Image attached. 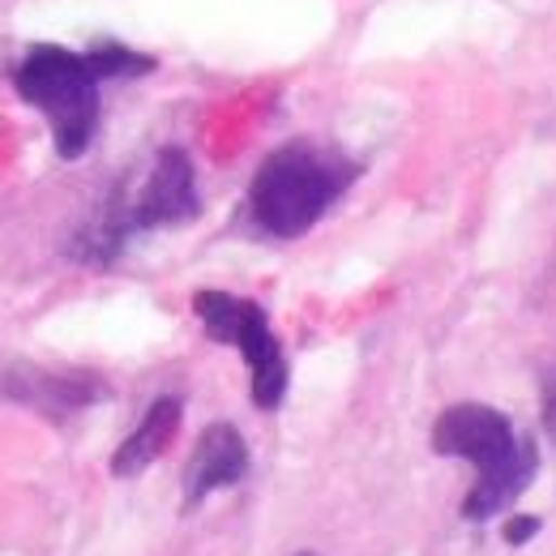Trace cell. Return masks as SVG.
I'll return each instance as SVG.
<instances>
[{"label":"cell","instance_id":"1","mask_svg":"<svg viewBox=\"0 0 556 556\" xmlns=\"http://www.w3.org/2000/svg\"><path fill=\"white\" fill-rule=\"evenodd\" d=\"M432 454L476 463L480 480L463 496V518L488 522L505 514L540 476V445L518 437L505 412L488 403H454L432 424Z\"/></svg>","mask_w":556,"mask_h":556},{"label":"cell","instance_id":"2","mask_svg":"<svg viewBox=\"0 0 556 556\" xmlns=\"http://www.w3.org/2000/svg\"><path fill=\"white\" fill-rule=\"evenodd\" d=\"M359 180V163L334 146L287 141L262 159L249 185V214L275 240H300L313 231L326 210Z\"/></svg>","mask_w":556,"mask_h":556},{"label":"cell","instance_id":"3","mask_svg":"<svg viewBox=\"0 0 556 556\" xmlns=\"http://www.w3.org/2000/svg\"><path fill=\"white\" fill-rule=\"evenodd\" d=\"M13 86L30 108L52 121L61 159H81L90 150L99 129V81L81 52L39 43L22 56Z\"/></svg>","mask_w":556,"mask_h":556},{"label":"cell","instance_id":"4","mask_svg":"<svg viewBox=\"0 0 556 556\" xmlns=\"http://www.w3.org/2000/svg\"><path fill=\"white\" fill-rule=\"evenodd\" d=\"M193 313L206 326V334L223 348H236L253 377V403L262 412H275L287 399V355L278 343L275 326L257 300H240L227 291H198Z\"/></svg>","mask_w":556,"mask_h":556},{"label":"cell","instance_id":"5","mask_svg":"<svg viewBox=\"0 0 556 556\" xmlns=\"http://www.w3.org/2000/svg\"><path fill=\"white\" fill-rule=\"evenodd\" d=\"M129 210V231H154V227H180L202 214L198 180H193V159L180 146H163L138 198L125 202Z\"/></svg>","mask_w":556,"mask_h":556},{"label":"cell","instance_id":"6","mask_svg":"<svg viewBox=\"0 0 556 556\" xmlns=\"http://www.w3.org/2000/svg\"><path fill=\"white\" fill-rule=\"evenodd\" d=\"M249 476V445L236 424H210L198 437L193 458L185 463V509H198L210 492L240 484Z\"/></svg>","mask_w":556,"mask_h":556},{"label":"cell","instance_id":"7","mask_svg":"<svg viewBox=\"0 0 556 556\" xmlns=\"http://www.w3.org/2000/svg\"><path fill=\"white\" fill-rule=\"evenodd\" d=\"M180 416H185L180 399H159V403L146 412V419H141L138 428L121 441V450H116V458H112V476H116V480H138L150 463H159L163 450L172 445L176 428H180Z\"/></svg>","mask_w":556,"mask_h":556},{"label":"cell","instance_id":"8","mask_svg":"<svg viewBox=\"0 0 556 556\" xmlns=\"http://www.w3.org/2000/svg\"><path fill=\"white\" fill-rule=\"evenodd\" d=\"M86 56V65L94 73V81H103V77H141V73L154 70V56H146V52H134V48H125V43H94L90 52H81Z\"/></svg>","mask_w":556,"mask_h":556},{"label":"cell","instance_id":"9","mask_svg":"<svg viewBox=\"0 0 556 556\" xmlns=\"http://www.w3.org/2000/svg\"><path fill=\"white\" fill-rule=\"evenodd\" d=\"M540 527H544V522H540L535 514H518V518L505 522V544H509V548H527V544L540 535Z\"/></svg>","mask_w":556,"mask_h":556},{"label":"cell","instance_id":"10","mask_svg":"<svg viewBox=\"0 0 556 556\" xmlns=\"http://www.w3.org/2000/svg\"><path fill=\"white\" fill-rule=\"evenodd\" d=\"M291 556H317V553H291Z\"/></svg>","mask_w":556,"mask_h":556}]
</instances>
